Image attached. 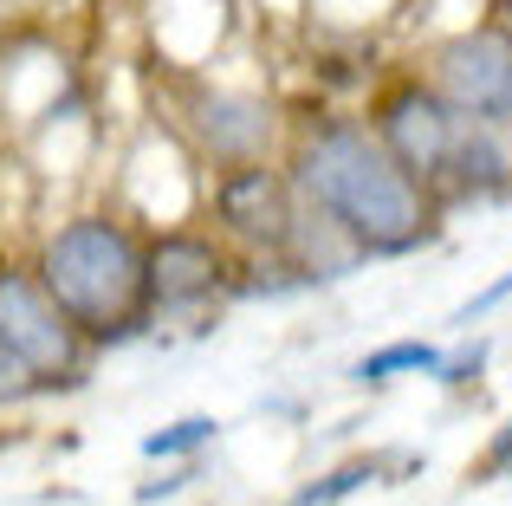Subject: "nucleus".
<instances>
[{"instance_id":"obj_1","label":"nucleus","mask_w":512,"mask_h":506,"mask_svg":"<svg viewBox=\"0 0 512 506\" xmlns=\"http://www.w3.org/2000/svg\"><path fill=\"white\" fill-rule=\"evenodd\" d=\"M292 189L299 202L325 208L370 260L409 253L435 228V195L357 124H318L292 150Z\"/></svg>"},{"instance_id":"obj_2","label":"nucleus","mask_w":512,"mask_h":506,"mask_svg":"<svg viewBox=\"0 0 512 506\" xmlns=\"http://www.w3.org/2000/svg\"><path fill=\"white\" fill-rule=\"evenodd\" d=\"M33 273L52 292V305L91 338V351L150 325L143 241L117 215H72L65 228H52Z\"/></svg>"},{"instance_id":"obj_3","label":"nucleus","mask_w":512,"mask_h":506,"mask_svg":"<svg viewBox=\"0 0 512 506\" xmlns=\"http://www.w3.org/2000/svg\"><path fill=\"white\" fill-rule=\"evenodd\" d=\"M0 344L20 357L39 396L78 390L91 377V338L52 305V292L26 266H0Z\"/></svg>"},{"instance_id":"obj_4","label":"nucleus","mask_w":512,"mask_h":506,"mask_svg":"<svg viewBox=\"0 0 512 506\" xmlns=\"http://www.w3.org/2000/svg\"><path fill=\"white\" fill-rule=\"evenodd\" d=\"M454 130H461V111H454L435 85H402V91H389L383 111H376V143H383L428 195L448 182Z\"/></svg>"},{"instance_id":"obj_5","label":"nucleus","mask_w":512,"mask_h":506,"mask_svg":"<svg viewBox=\"0 0 512 506\" xmlns=\"http://www.w3.org/2000/svg\"><path fill=\"white\" fill-rule=\"evenodd\" d=\"M292 215H299V189H292V176L273 169L266 156L227 163L221 176H214V221H221V234H234V241H247L260 253H286Z\"/></svg>"},{"instance_id":"obj_6","label":"nucleus","mask_w":512,"mask_h":506,"mask_svg":"<svg viewBox=\"0 0 512 506\" xmlns=\"http://www.w3.org/2000/svg\"><path fill=\"white\" fill-rule=\"evenodd\" d=\"M227 247L214 234L169 228L156 241H143V292H150V318L163 312H195L227 286Z\"/></svg>"},{"instance_id":"obj_7","label":"nucleus","mask_w":512,"mask_h":506,"mask_svg":"<svg viewBox=\"0 0 512 506\" xmlns=\"http://www.w3.org/2000/svg\"><path fill=\"white\" fill-rule=\"evenodd\" d=\"M428 85L467 117H500L512 91V26H467L461 39H448Z\"/></svg>"},{"instance_id":"obj_8","label":"nucleus","mask_w":512,"mask_h":506,"mask_svg":"<svg viewBox=\"0 0 512 506\" xmlns=\"http://www.w3.org/2000/svg\"><path fill=\"white\" fill-rule=\"evenodd\" d=\"M188 130L214 163H253L273 143V111L253 91H201L188 104Z\"/></svg>"},{"instance_id":"obj_9","label":"nucleus","mask_w":512,"mask_h":506,"mask_svg":"<svg viewBox=\"0 0 512 506\" xmlns=\"http://www.w3.org/2000/svg\"><path fill=\"white\" fill-rule=\"evenodd\" d=\"M512 182V130L500 117H467L454 130V156H448V182L441 189H461V195H493Z\"/></svg>"},{"instance_id":"obj_10","label":"nucleus","mask_w":512,"mask_h":506,"mask_svg":"<svg viewBox=\"0 0 512 506\" xmlns=\"http://www.w3.org/2000/svg\"><path fill=\"white\" fill-rule=\"evenodd\" d=\"M441 344H422V338H396V344H383V351H370V357H357L350 364V383H396V377H435L441 370Z\"/></svg>"},{"instance_id":"obj_11","label":"nucleus","mask_w":512,"mask_h":506,"mask_svg":"<svg viewBox=\"0 0 512 506\" xmlns=\"http://www.w3.org/2000/svg\"><path fill=\"white\" fill-rule=\"evenodd\" d=\"M370 481H383V461L376 455H363V461H344V468H331L325 481H312V487H299L286 506H338V500H350V494H363Z\"/></svg>"},{"instance_id":"obj_12","label":"nucleus","mask_w":512,"mask_h":506,"mask_svg":"<svg viewBox=\"0 0 512 506\" xmlns=\"http://www.w3.org/2000/svg\"><path fill=\"white\" fill-rule=\"evenodd\" d=\"M214 435H221L214 416H182V422H169V429L143 435V461H188V455H201Z\"/></svg>"},{"instance_id":"obj_13","label":"nucleus","mask_w":512,"mask_h":506,"mask_svg":"<svg viewBox=\"0 0 512 506\" xmlns=\"http://www.w3.org/2000/svg\"><path fill=\"white\" fill-rule=\"evenodd\" d=\"M26 396H39V390H33V377H26V370H20V357H13L7 344H0V409L26 403Z\"/></svg>"},{"instance_id":"obj_14","label":"nucleus","mask_w":512,"mask_h":506,"mask_svg":"<svg viewBox=\"0 0 512 506\" xmlns=\"http://www.w3.org/2000/svg\"><path fill=\"white\" fill-rule=\"evenodd\" d=\"M500 299H512V273H500V279H493L487 292H474V299H467L461 312H454V325H474V318H487V312H493Z\"/></svg>"},{"instance_id":"obj_15","label":"nucleus","mask_w":512,"mask_h":506,"mask_svg":"<svg viewBox=\"0 0 512 506\" xmlns=\"http://www.w3.org/2000/svg\"><path fill=\"white\" fill-rule=\"evenodd\" d=\"M500 468H512V416H506V429L493 435V448H487V468H480V474H500Z\"/></svg>"},{"instance_id":"obj_16","label":"nucleus","mask_w":512,"mask_h":506,"mask_svg":"<svg viewBox=\"0 0 512 506\" xmlns=\"http://www.w3.org/2000/svg\"><path fill=\"white\" fill-rule=\"evenodd\" d=\"M188 481H195V474H188V468H182V474H169V481H150V487H143V494H137V500H163V494H182V487H188Z\"/></svg>"},{"instance_id":"obj_17","label":"nucleus","mask_w":512,"mask_h":506,"mask_svg":"<svg viewBox=\"0 0 512 506\" xmlns=\"http://www.w3.org/2000/svg\"><path fill=\"white\" fill-rule=\"evenodd\" d=\"M500 124H506V130H512V91H506V111H500Z\"/></svg>"}]
</instances>
